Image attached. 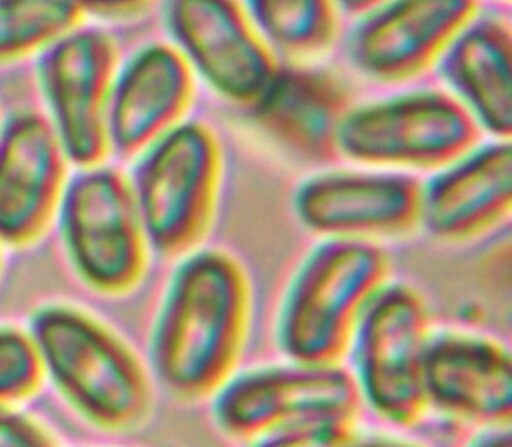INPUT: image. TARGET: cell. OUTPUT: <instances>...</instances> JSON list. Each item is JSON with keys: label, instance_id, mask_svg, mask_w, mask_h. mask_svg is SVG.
I'll list each match as a JSON object with an SVG mask.
<instances>
[{"label": "cell", "instance_id": "6da1fadb", "mask_svg": "<svg viewBox=\"0 0 512 447\" xmlns=\"http://www.w3.org/2000/svg\"><path fill=\"white\" fill-rule=\"evenodd\" d=\"M250 315L249 280L224 250H198L173 271L151 332V367L182 400L214 395L242 353Z\"/></svg>", "mask_w": 512, "mask_h": 447}, {"label": "cell", "instance_id": "7a4b0ae2", "mask_svg": "<svg viewBox=\"0 0 512 447\" xmlns=\"http://www.w3.org/2000/svg\"><path fill=\"white\" fill-rule=\"evenodd\" d=\"M42 371L70 406L104 430H128L144 421L151 386L139 358L116 334L84 311L51 304L30 322Z\"/></svg>", "mask_w": 512, "mask_h": 447}, {"label": "cell", "instance_id": "3957f363", "mask_svg": "<svg viewBox=\"0 0 512 447\" xmlns=\"http://www.w3.org/2000/svg\"><path fill=\"white\" fill-rule=\"evenodd\" d=\"M388 259L373 241L327 238L292 276L278 315L280 350L292 362L338 364L369 299L385 285Z\"/></svg>", "mask_w": 512, "mask_h": 447}, {"label": "cell", "instance_id": "277c9868", "mask_svg": "<svg viewBox=\"0 0 512 447\" xmlns=\"http://www.w3.org/2000/svg\"><path fill=\"white\" fill-rule=\"evenodd\" d=\"M221 177L214 133L179 123L140 152L128 179L147 245L165 257L186 254L207 233Z\"/></svg>", "mask_w": 512, "mask_h": 447}, {"label": "cell", "instance_id": "5b68a950", "mask_svg": "<svg viewBox=\"0 0 512 447\" xmlns=\"http://www.w3.org/2000/svg\"><path fill=\"white\" fill-rule=\"evenodd\" d=\"M429 337L425 303L406 283H385L353 327L348 348L360 400L397 427L413 425L427 409L423 358Z\"/></svg>", "mask_w": 512, "mask_h": 447}, {"label": "cell", "instance_id": "8992f818", "mask_svg": "<svg viewBox=\"0 0 512 447\" xmlns=\"http://www.w3.org/2000/svg\"><path fill=\"white\" fill-rule=\"evenodd\" d=\"M56 210L70 262L86 285L105 296L137 287L149 245L125 175L109 166L81 168Z\"/></svg>", "mask_w": 512, "mask_h": 447}, {"label": "cell", "instance_id": "52a82bcc", "mask_svg": "<svg viewBox=\"0 0 512 447\" xmlns=\"http://www.w3.org/2000/svg\"><path fill=\"white\" fill-rule=\"evenodd\" d=\"M479 128L446 91L420 90L352 107L338 154L388 168H444L476 147Z\"/></svg>", "mask_w": 512, "mask_h": 447}, {"label": "cell", "instance_id": "ba28073f", "mask_svg": "<svg viewBox=\"0 0 512 447\" xmlns=\"http://www.w3.org/2000/svg\"><path fill=\"white\" fill-rule=\"evenodd\" d=\"M360 395L340 364L266 365L240 372L214 393L215 425L233 439H256L306 423H352Z\"/></svg>", "mask_w": 512, "mask_h": 447}, {"label": "cell", "instance_id": "9c48e42d", "mask_svg": "<svg viewBox=\"0 0 512 447\" xmlns=\"http://www.w3.org/2000/svg\"><path fill=\"white\" fill-rule=\"evenodd\" d=\"M116 46L97 27H77L39 51L37 77L51 128L69 161L95 166L109 151L107 102L116 74Z\"/></svg>", "mask_w": 512, "mask_h": 447}, {"label": "cell", "instance_id": "30bf717a", "mask_svg": "<svg viewBox=\"0 0 512 447\" xmlns=\"http://www.w3.org/2000/svg\"><path fill=\"white\" fill-rule=\"evenodd\" d=\"M163 18L173 48L210 88L247 107L261 97L278 63L243 2L173 0L163 7Z\"/></svg>", "mask_w": 512, "mask_h": 447}, {"label": "cell", "instance_id": "8fae6325", "mask_svg": "<svg viewBox=\"0 0 512 447\" xmlns=\"http://www.w3.org/2000/svg\"><path fill=\"white\" fill-rule=\"evenodd\" d=\"M478 11L469 0L367 2L346 37V58L367 79L406 81L434 65Z\"/></svg>", "mask_w": 512, "mask_h": 447}, {"label": "cell", "instance_id": "7c38bea8", "mask_svg": "<svg viewBox=\"0 0 512 447\" xmlns=\"http://www.w3.org/2000/svg\"><path fill=\"white\" fill-rule=\"evenodd\" d=\"M420 191L422 182L408 173H319L298 187L294 210L313 233L373 241L420 224Z\"/></svg>", "mask_w": 512, "mask_h": 447}, {"label": "cell", "instance_id": "4fadbf2b", "mask_svg": "<svg viewBox=\"0 0 512 447\" xmlns=\"http://www.w3.org/2000/svg\"><path fill=\"white\" fill-rule=\"evenodd\" d=\"M67 156L48 119L14 112L0 126V241L23 247L37 240L65 187Z\"/></svg>", "mask_w": 512, "mask_h": 447}, {"label": "cell", "instance_id": "5bb4252c", "mask_svg": "<svg viewBox=\"0 0 512 447\" xmlns=\"http://www.w3.org/2000/svg\"><path fill=\"white\" fill-rule=\"evenodd\" d=\"M352 107L350 91L331 70L284 63L249 109L252 123L292 156L329 163L338 156V133Z\"/></svg>", "mask_w": 512, "mask_h": 447}, {"label": "cell", "instance_id": "9a60e30c", "mask_svg": "<svg viewBox=\"0 0 512 447\" xmlns=\"http://www.w3.org/2000/svg\"><path fill=\"white\" fill-rule=\"evenodd\" d=\"M427 406L486 427H509L512 360L506 346L467 332L430 334L423 358Z\"/></svg>", "mask_w": 512, "mask_h": 447}, {"label": "cell", "instance_id": "2e32d148", "mask_svg": "<svg viewBox=\"0 0 512 447\" xmlns=\"http://www.w3.org/2000/svg\"><path fill=\"white\" fill-rule=\"evenodd\" d=\"M193 97V70L163 42L139 49L116 70L107 102V142L130 158L180 123Z\"/></svg>", "mask_w": 512, "mask_h": 447}, {"label": "cell", "instance_id": "e0dca14e", "mask_svg": "<svg viewBox=\"0 0 512 447\" xmlns=\"http://www.w3.org/2000/svg\"><path fill=\"white\" fill-rule=\"evenodd\" d=\"M511 203V140L495 138L422 184L420 226L437 240H467L507 217Z\"/></svg>", "mask_w": 512, "mask_h": 447}, {"label": "cell", "instance_id": "ac0fdd59", "mask_svg": "<svg viewBox=\"0 0 512 447\" xmlns=\"http://www.w3.org/2000/svg\"><path fill=\"white\" fill-rule=\"evenodd\" d=\"M437 74L474 123L497 140L512 133L511 25L497 14H474L437 58Z\"/></svg>", "mask_w": 512, "mask_h": 447}, {"label": "cell", "instance_id": "d6986e66", "mask_svg": "<svg viewBox=\"0 0 512 447\" xmlns=\"http://www.w3.org/2000/svg\"><path fill=\"white\" fill-rule=\"evenodd\" d=\"M249 20L273 55L287 63L326 53L340 27V6L327 0H254L243 2Z\"/></svg>", "mask_w": 512, "mask_h": 447}, {"label": "cell", "instance_id": "ffe728a7", "mask_svg": "<svg viewBox=\"0 0 512 447\" xmlns=\"http://www.w3.org/2000/svg\"><path fill=\"white\" fill-rule=\"evenodd\" d=\"M84 9L56 0H0V63L41 51L77 27Z\"/></svg>", "mask_w": 512, "mask_h": 447}, {"label": "cell", "instance_id": "44dd1931", "mask_svg": "<svg viewBox=\"0 0 512 447\" xmlns=\"http://www.w3.org/2000/svg\"><path fill=\"white\" fill-rule=\"evenodd\" d=\"M42 374L41 358L30 334L0 327V409L32 397Z\"/></svg>", "mask_w": 512, "mask_h": 447}, {"label": "cell", "instance_id": "7402d4cb", "mask_svg": "<svg viewBox=\"0 0 512 447\" xmlns=\"http://www.w3.org/2000/svg\"><path fill=\"white\" fill-rule=\"evenodd\" d=\"M350 441V423L324 421L275 430L257 437L250 447H345Z\"/></svg>", "mask_w": 512, "mask_h": 447}, {"label": "cell", "instance_id": "603a6c76", "mask_svg": "<svg viewBox=\"0 0 512 447\" xmlns=\"http://www.w3.org/2000/svg\"><path fill=\"white\" fill-rule=\"evenodd\" d=\"M0 447H53L49 435L25 414L0 409Z\"/></svg>", "mask_w": 512, "mask_h": 447}, {"label": "cell", "instance_id": "cb8c5ba5", "mask_svg": "<svg viewBox=\"0 0 512 447\" xmlns=\"http://www.w3.org/2000/svg\"><path fill=\"white\" fill-rule=\"evenodd\" d=\"M84 11H91L100 18H111V20H125L144 13L149 9V4L139 2H126V4H95V6H83Z\"/></svg>", "mask_w": 512, "mask_h": 447}, {"label": "cell", "instance_id": "d4e9b609", "mask_svg": "<svg viewBox=\"0 0 512 447\" xmlns=\"http://www.w3.org/2000/svg\"><path fill=\"white\" fill-rule=\"evenodd\" d=\"M467 447H512L511 428L490 427Z\"/></svg>", "mask_w": 512, "mask_h": 447}, {"label": "cell", "instance_id": "484cf974", "mask_svg": "<svg viewBox=\"0 0 512 447\" xmlns=\"http://www.w3.org/2000/svg\"><path fill=\"white\" fill-rule=\"evenodd\" d=\"M345 447H416L402 442L383 441V439H367V441H350Z\"/></svg>", "mask_w": 512, "mask_h": 447}]
</instances>
